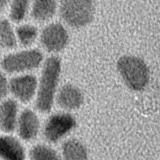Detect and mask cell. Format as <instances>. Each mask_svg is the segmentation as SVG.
<instances>
[{
  "instance_id": "6da1fadb",
  "label": "cell",
  "mask_w": 160,
  "mask_h": 160,
  "mask_svg": "<svg viewBox=\"0 0 160 160\" xmlns=\"http://www.w3.org/2000/svg\"><path fill=\"white\" fill-rule=\"evenodd\" d=\"M61 72V60L56 56L48 57L43 62L38 80L35 105L41 112H49L53 106Z\"/></svg>"
},
{
  "instance_id": "7a4b0ae2",
  "label": "cell",
  "mask_w": 160,
  "mask_h": 160,
  "mask_svg": "<svg viewBox=\"0 0 160 160\" xmlns=\"http://www.w3.org/2000/svg\"><path fill=\"white\" fill-rule=\"evenodd\" d=\"M118 71L126 86L133 91L144 90L149 82V69L145 61L134 55H123L116 62Z\"/></svg>"
},
{
  "instance_id": "3957f363",
  "label": "cell",
  "mask_w": 160,
  "mask_h": 160,
  "mask_svg": "<svg viewBox=\"0 0 160 160\" xmlns=\"http://www.w3.org/2000/svg\"><path fill=\"white\" fill-rule=\"evenodd\" d=\"M58 11L61 19L74 29L88 26L95 15L92 0H60Z\"/></svg>"
},
{
  "instance_id": "277c9868",
  "label": "cell",
  "mask_w": 160,
  "mask_h": 160,
  "mask_svg": "<svg viewBox=\"0 0 160 160\" xmlns=\"http://www.w3.org/2000/svg\"><path fill=\"white\" fill-rule=\"evenodd\" d=\"M43 59V53L39 49L29 48L6 54L1 60L0 65L3 72L7 74H23L38 69Z\"/></svg>"
},
{
  "instance_id": "5b68a950",
  "label": "cell",
  "mask_w": 160,
  "mask_h": 160,
  "mask_svg": "<svg viewBox=\"0 0 160 160\" xmlns=\"http://www.w3.org/2000/svg\"><path fill=\"white\" fill-rule=\"evenodd\" d=\"M69 41V34L64 26L58 22L48 24L41 30L39 42L42 48L49 53L64 50Z\"/></svg>"
},
{
  "instance_id": "8992f818",
  "label": "cell",
  "mask_w": 160,
  "mask_h": 160,
  "mask_svg": "<svg viewBox=\"0 0 160 160\" xmlns=\"http://www.w3.org/2000/svg\"><path fill=\"white\" fill-rule=\"evenodd\" d=\"M76 126L74 116L69 113L61 112L52 115L46 121L43 134L49 142L58 141Z\"/></svg>"
},
{
  "instance_id": "52a82bcc",
  "label": "cell",
  "mask_w": 160,
  "mask_h": 160,
  "mask_svg": "<svg viewBox=\"0 0 160 160\" xmlns=\"http://www.w3.org/2000/svg\"><path fill=\"white\" fill-rule=\"evenodd\" d=\"M38 80L36 76L28 73L14 76L8 82L9 92L16 101L28 103L36 94Z\"/></svg>"
},
{
  "instance_id": "ba28073f",
  "label": "cell",
  "mask_w": 160,
  "mask_h": 160,
  "mask_svg": "<svg viewBox=\"0 0 160 160\" xmlns=\"http://www.w3.org/2000/svg\"><path fill=\"white\" fill-rule=\"evenodd\" d=\"M39 126L37 114L32 109L26 108L19 113L15 130L21 139L30 141L37 136Z\"/></svg>"
},
{
  "instance_id": "9c48e42d",
  "label": "cell",
  "mask_w": 160,
  "mask_h": 160,
  "mask_svg": "<svg viewBox=\"0 0 160 160\" xmlns=\"http://www.w3.org/2000/svg\"><path fill=\"white\" fill-rule=\"evenodd\" d=\"M55 98L58 105L68 111L79 109L84 101L81 90L76 86L69 83L62 85Z\"/></svg>"
},
{
  "instance_id": "30bf717a",
  "label": "cell",
  "mask_w": 160,
  "mask_h": 160,
  "mask_svg": "<svg viewBox=\"0 0 160 160\" xmlns=\"http://www.w3.org/2000/svg\"><path fill=\"white\" fill-rule=\"evenodd\" d=\"M26 151L21 141L11 133L0 134V160H25Z\"/></svg>"
},
{
  "instance_id": "8fae6325",
  "label": "cell",
  "mask_w": 160,
  "mask_h": 160,
  "mask_svg": "<svg viewBox=\"0 0 160 160\" xmlns=\"http://www.w3.org/2000/svg\"><path fill=\"white\" fill-rule=\"evenodd\" d=\"M19 105L12 98H5L0 102V132L12 133L15 131L19 116Z\"/></svg>"
},
{
  "instance_id": "7c38bea8",
  "label": "cell",
  "mask_w": 160,
  "mask_h": 160,
  "mask_svg": "<svg viewBox=\"0 0 160 160\" xmlns=\"http://www.w3.org/2000/svg\"><path fill=\"white\" fill-rule=\"evenodd\" d=\"M58 6L56 0H31V18L38 22L48 21L54 16Z\"/></svg>"
},
{
  "instance_id": "4fadbf2b",
  "label": "cell",
  "mask_w": 160,
  "mask_h": 160,
  "mask_svg": "<svg viewBox=\"0 0 160 160\" xmlns=\"http://www.w3.org/2000/svg\"><path fill=\"white\" fill-rule=\"evenodd\" d=\"M63 160H88L85 146L76 139H68L62 146Z\"/></svg>"
},
{
  "instance_id": "5bb4252c",
  "label": "cell",
  "mask_w": 160,
  "mask_h": 160,
  "mask_svg": "<svg viewBox=\"0 0 160 160\" xmlns=\"http://www.w3.org/2000/svg\"><path fill=\"white\" fill-rule=\"evenodd\" d=\"M18 44L15 29L11 21L6 18L0 19V49L2 50H12Z\"/></svg>"
},
{
  "instance_id": "9a60e30c",
  "label": "cell",
  "mask_w": 160,
  "mask_h": 160,
  "mask_svg": "<svg viewBox=\"0 0 160 160\" xmlns=\"http://www.w3.org/2000/svg\"><path fill=\"white\" fill-rule=\"evenodd\" d=\"M31 0H10L8 5L9 20L16 23L23 21L31 8Z\"/></svg>"
},
{
  "instance_id": "2e32d148",
  "label": "cell",
  "mask_w": 160,
  "mask_h": 160,
  "mask_svg": "<svg viewBox=\"0 0 160 160\" xmlns=\"http://www.w3.org/2000/svg\"><path fill=\"white\" fill-rule=\"evenodd\" d=\"M18 43L24 47H29L36 41L39 35L38 28L31 24H22L15 29Z\"/></svg>"
},
{
  "instance_id": "e0dca14e",
  "label": "cell",
  "mask_w": 160,
  "mask_h": 160,
  "mask_svg": "<svg viewBox=\"0 0 160 160\" xmlns=\"http://www.w3.org/2000/svg\"><path fill=\"white\" fill-rule=\"evenodd\" d=\"M31 160H61L57 152L44 144H37L29 151Z\"/></svg>"
},
{
  "instance_id": "ac0fdd59",
  "label": "cell",
  "mask_w": 160,
  "mask_h": 160,
  "mask_svg": "<svg viewBox=\"0 0 160 160\" xmlns=\"http://www.w3.org/2000/svg\"><path fill=\"white\" fill-rule=\"evenodd\" d=\"M8 82L5 74L0 71V102L6 98L9 92Z\"/></svg>"
},
{
  "instance_id": "d6986e66",
  "label": "cell",
  "mask_w": 160,
  "mask_h": 160,
  "mask_svg": "<svg viewBox=\"0 0 160 160\" xmlns=\"http://www.w3.org/2000/svg\"><path fill=\"white\" fill-rule=\"evenodd\" d=\"M9 1L10 0H0V15L8 8Z\"/></svg>"
}]
</instances>
